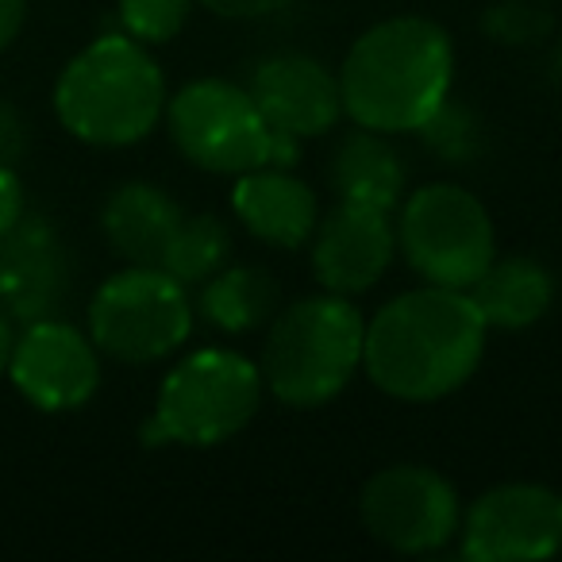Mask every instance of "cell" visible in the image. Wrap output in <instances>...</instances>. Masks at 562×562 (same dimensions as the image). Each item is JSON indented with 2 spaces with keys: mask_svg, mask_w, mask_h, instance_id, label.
<instances>
[{
  "mask_svg": "<svg viewBox=\"0 0 562 562\" xmlns=\"http://www.w3.org/2000/svg\"><path fill=\"white\" fill-rule=\"evenodd\" d=\"M485 321L470 293L451 285L401 293L362 339V362L378 390L401 401H436L474 374Z\"/></svg>",
  "mask_w": 562,
  "mask_h": 562,
  "instance_id": "1",
  "label": "cell"
},
{
  "mask_svg": "<svg viewBox=\"0 0 562 562\" xmlns=\"http://www.w3.org/2000/svg\"><path fill=\"white\" fill-rule=\"evenodd\" d=\"M451 40L431 20L401 16L370 27L339 74L344 112L370 132H420L451 89Z\"/></svg>",
  "mask_w": 562,
  "mask_h": 562,
  "instance_id": "2",
  "label": "cell"
},
{
  "mask_svg": "<svg viewBox=\"0 0 562 562\" xmlns=\"http://www.w3.org/2000/svg\"><path fill=\"white\" fill-rule=\"evenodd\" d=\"M166 86L155 58L124 35H104L63 70L55 109L66 132L97 147H124L158 124Z\"/></svg>",
  "mask_w": 562,
  "mask_h": 562,
  "instance_id": "3",
  "label": "cell"
},
{
  "mask_svg": "<svg viewBox=\"0 0 562 562\" xmlns=\"http://www.w3.org/2000/svg\"><path fill=\"white\" fill-rule=\"evenodd\" d=\"M362 316L344 297H308L273 321L262 378L285 405H324L362 362Z\"/></svg>",
  "mask_w": 562,
  "mask_h": 562,
  "instance_id": "4",
  "label": "cell"
},
{
  "mask_svg": "<svg viewBox=\"0 0 562 562\" xmlns=\"http://www.w3.org/2000/svg\"><path fill=\"white\" fill-rule=\"evenodd\" d=\"M170 132L181 155L212 173H250L297 158V139L273 132L255 97L227 81L181 89L170 104Z\"/></svg>",
  "mask_w": 562,
  "mask_h": 562,
  "instance_id": "5",
  "label": "cell"
},
{
  "mask_svg": "<svg viewBox=\"0 0 562 562\" xmlns=\"http://www.w3.org/2000/svg\"><path fill=\"white\" fill-rule=\"evenodd\" d=\"M258 393L262 378L243 355L196 351L162 382L143 439L150 447H212L247 428L250 416L258 413Z\"/></svg>",
  "mask_w": 562,
  "mask_h": 562,
  "instance_id": "6",
  "label": "cell"
},
{
  "mask_svg": "<svg viewBox=\"0 0 562 562\" xmlns=\"http://www.w3.org/2000/svg\"><path fill=\"white\" fill-rule=\"evenodd\" d=\"M93 344L120 362H155L186 344L193 328V308L158 266H132L101 285L89 308Z\"/></svg>",
  "mask_w": 562,
  "mask_h": 562,
  "instance_id": "7",
  "label": "cell"
},
{
  "mask_svg": "<svg viewBox=\"0 0 562 562\" xmlns=\"http://www.w3.org/2000/svg\"><path fill=\"white\" fill-rule=\"evenodd\" d=\"M408 266L431 285L467 290L493 262V224L474 193L459 186H428L405 204L397 232Z\"/></svg>",
  "mask_w": 562,
  "mask_h": 562,
  "instance_id": "8",
  "label": "cell"
},
{
  "mask_svg": "<svg viewBox=\"0 0 562 562\" xmlns=\"http://www.w3.org/2000/svg\"><path fill=\"white\" fill-rule=\"evenodd\" d=\"M362 520L393 551H436L459 528V497L428 467H393L370 477Z\"/></svg>",
  "mask_w": 562,
  "mask_h": 562,
  "instance_id": "9",
  "label": "cell"
},
{
  "mask_svg": "<svg viewBox=\"0 0 562 562\" xmlns=\"http://www.w3.org/2000/svg\"><path fill=\"white\" fill-rule=\"evenodd\" d=\"M562 547V493L547 485H501L467 516L462 551L477 562L551 559Z\"/></svg>",
  "mask_w": 562,
  "mask_h": 562,
  "instance_id": "10",
  "label": "cell"
},
{
  "mask_svg": "<svg viewBox=\"0 0 562 562\" xmlns=\"http://www.w3.org/2000/svg\"><path fill=\"white\" fill-rule=\"evenodd\" d=\"M9 370L16 390L47 413L86 405L101 382L89 339L58 321H35L20 336V344H12Z\"/></svg>",
  "mask_w": 562,
  "mask_h": 562,
  "instance_id": "11",
  "label": "cell"
},
{
  "mask_svg": "<svg viewBox=\"0 0 562 562\" xmlns=\"http://www.w3.org/2000/svg\"><path fill=\"white\" fill-rule=\"evenodd\" d=\"M393 247L390 209L344 201L316 232L313 266L331 293H362L385 273Z\"/></svg>",
  "mask_w": 562,
  "mask_h": 562,
  "instance_id": "12",
  "label": "cell"
},
{
  "mask_svg": "<svg viewBox=\"0 0 562 562\" xmlns=\"http://www.w3.org/2000/svg\"><path fill=\"white\" fill-rule=\"evenodd\" d=\"M247 93L255 97L266 124L293 139L328 132L344 112L339 78H331L321 63L305 55H278L262 63Z\"/></svg>",
  "mask_w": 562,
  "mask_h": 562,
  "instance_id": "13",
  "label": "cell"
},
{
  "mask_svg": "<svg viewBox=\"0 0 562 562\" xmlns=\"http://www.w3.org/2000/svg\"><path fill=\"white\" fill-rule=\"evenodd\" d=\"M235 216L273 247H301L316 232V196L305 181L285 170L239 173L235 186Z\"/></svg>",
  "mask_w": 562,
  "mask_h": 562,
  "instance_id": "14",
  "label": "cell"
},
{
  "mask_svg": "<svg viewBox=\"0 0 562 562\" xmlns=\"http://www.w3.org/2000/svg\"><path fill=\"white\" fill-rule=\"evenodd\" d=\"M66 290V258L43 224L12 227L0 239V297L20 316H43Z\"/></svg>",
  "mask_w": 562,
  "mask_h": 562,
  "instance_id": "15",
  "label": "cell"
},
{
  "mask_svg": "<svg viewBox=\"0 0 562 562\" xmlns=\"http://www.w3.org/2000/svg\"><path fill=\"white\" fill-rule=\"evenodd\" d=\"M470 301L482 313L485 328H528L543 321L554 301V281L531 258L490 262L470 281Z\"/></svg>",
  "mask_w": 562,
  "mask_h": 562,
  "instance_id": "16",
  "label": "cell"
},
{
  "mask_svg": "<svg viewBox=\"0 0 562 562\" xmlns=\"http://www.w3.org/2000/svg\"><path fill=\"white\" fill-rule=\"evenodd\" d=\"M181 209L155 186H124L104 209V235L135 266H158L178 232Z\"/></svg>",
  "mask_w": 562,
  "mask_h": 562,
  "instance_id": "17",
  "label": "cell"
},
{
  "mask_svg": "<svg viewBox=\"0 0 562 562\" xmlns=\"http://www.w3.org/2000/svg\"><path fill=\"white\" fill-rule=\"evenodd\" d=\"M331 186L344 201L393 209L405 189V170L385 139L367 132H355L339 143L336 162H331Z\"/></svg>",
  "mask_w": 562,
  "mask_h": 562,
  "instance_id": "18",
  "label": "cell"
},
{
  "mask_svg": "<svg viewBox=\"0 0 562 562\" xmlns=\"http://www.w3.org/2000/svg\"><path fill=\"white\" fill-rule=\"evenodd\" d=\"M278 308V281L258 266H232L201 293V313L220 331H255Z\"/></svg>",
  "mask_w": 562,
  "mask_h": 562,
  "instance_id": "19",
  "label": "cell"
},
{
  "mask_svg": "<svg viewBox=\"0 0 562 562\" xmlns=\"http://www.w3.org/2000/svg\"><path fill=\"white\" fill-rule=\"evenodd\" d=\"M227 247H232V239H227V227L216 216H193V220L181 216L178 232L166 243V255L158 262V270H166L181 285L204 281L220 270Z\"/></svg>",
  "mask_w": 562,
  "mask_h": 562,
  "instance_id": "20",
  "label": "cell"
},
{
  "mask_svg": "<svg viewBox=\"0 0 562 562\" xmlns=\"http://www.w3.org/2000/svg\"><path fill=\"white\" fill-rule=\"evenodd\" d=\"M485 32H490V40L513 43V47L543 40L551 32V9L539 0H501L485 12Z\"/></svg>",
  "mask_w": 562,
  "mask_h": 562,
  "instance_id": "21",
  "label": "cell"
},
{
  "mask_svg": "<svg viewBox=\"0 0 562 562\" xmlns=\"http://www.w3.org/2000/svg\"><path fill=\"white\" fill-rule=\"evenodd\" d=\"M193 0H120V20L135 40L166 43L181 32Z\"/></svg>",
  "mask_w": 562,
  "mask_h": 562,
  "instance_id": "22",
  "label": "cell"
},
{
  "mask_svg": "<svg viewBox=\"0 0 562 562\" xmlns=\"http://www.w3.org/2000/svg\"><path fill=\"white\" fill-rule=\"evenodd\" d=\"M420 132H428V139L436 143L439 155L447 158H462L474 150V124H470V116L462 109H451V104H439L436 112L428 116V124L420 127Z\"/></svg>",
  "mask_w": 562,
  "mask_h": 562,
  "instance_id": "23",
  "label": "cell"
},
{
  "mask_svg": "<svg viewBox=\"0 0 562 562\" xmlns=\"http://www.w3.org/2000/svg\"><path fill=\"white\" fill-rule=\"evenodd\" d=\"M20 216H24V189L12 166H0V239L20 224Z\"/></svg>",
  "mask_w": 562,
  "mask_h": 562,
  "instance_id": "24",
  "label": "cell"
},
{
  "mask_svg": "<svg viewBox=\"0 0 562 562\" xmlns=\"http://www.w3.org/2000/svg\"><path fill=\"white\" fill-rule=\"evenodd\" d=\"M290 0H204V9H212L216 16L227 20H255V16H270V12L285 9Z\"/></svg>",
  "mask_w": 562,
  "mask_h": 562,
  "instance_id": "25",
  "label": "cell"
},
{
  "mask_svg": "<svg viewBox=\"0 0 562 562\" xmlns=\"http://www.w3.org/2000/svg\"><path fill=\"white\" fill-rule=\"evenodd\" d=\"M20 150H24V124L9 104H0V166H9Z\"/></svg>",
  "mask_w": 562,
  "mask_h": 562,
  "instance_id": "26",
  "label": "cell"
},
{
  "mask_svg": "<svg viewBox=\"0 0 562 562\" xmlns=\"http://www.w3.org/2000/svg\"><path fill=\"white\" fill-rule=\"evenodd\" d=\"M24 4L27 0H0V50L16 40L20 24H24Z\"/></svg>",
  "mask_w": 562,
  "mask_h": 562,
  "instance_id": "27",
  "label": "cell"
},
{
  "mask_svg": "<svg viewBox=\"0 0 562 562\" xmlns=\"http://www.w3.org/2000/svg\"><path fill=\"white\" fill-rule=\"evenodd\" d=\"M9 359H12V331H9V324L0 321V374L9 370Z\"/></svg>",
  "mask_w": 562,
  "mask_h": 562,
  "instance_id": "28",
  "label": "cell"
},
{
  "mask_svg": "<svg viewBox=\"0 0 562 562\" xmlns=\"http://www.w3.org/2000/svg\"><path fill=\"white\" fill-rule=\"evenodd\" d=\"M551 70H554V78L562 81V43L554 47V58H551Z\"/></svg>",
  "mask_w": 562,
  "mask_h": 562,
  "instance_id": "29",
  "label": "cell"
}]
</instances>
